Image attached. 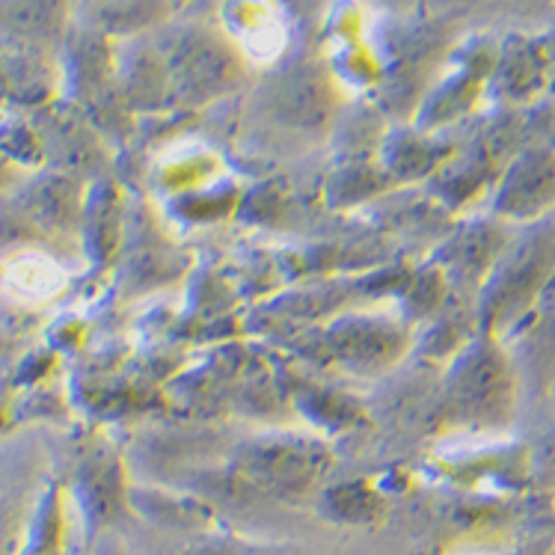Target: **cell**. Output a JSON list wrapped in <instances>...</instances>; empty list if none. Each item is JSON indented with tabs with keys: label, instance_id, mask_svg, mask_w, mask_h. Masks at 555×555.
Returning a JSON list of instances; mask_svg holds the SVG:
<instances>
[{
	"label": "cell",
	"instance_id": "obj_1",
	"mask_svg": "<svg viewBox=\"0 0 555 555\" xmlns=\"http://www.w3.org/2000/svg\"><path fill=\"white\" fill-rule=\"evenodd\" d=\"M0 283H3V292L12 300L39 304V300H48V297L57 295L60 285H63V271H60L57 261H51L48 256L24 253V256L7 264Z\"/></svg>",
	"mask_w": 555,
	"mask_h": 555
}]
</instances>
